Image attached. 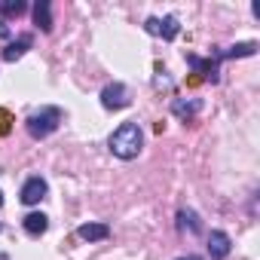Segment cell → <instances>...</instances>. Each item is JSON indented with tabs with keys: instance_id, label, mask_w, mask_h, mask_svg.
<instances>
[{
	"instance_id": "1",
	"label": "cell",
	"mask_w": 260,
	"mask_h": 260,
	"mask_svg": "<svg viewBox=\"0 0 260 260\" xmlns=\"http://www.w3.org/2000/svg\"><path fill=\"white\" fill-rule=\"evenodd\" d=\"M107 147H110V153H113L116 159H122V162L138 159L141 150H144V128H141L135 119L116 125L113 132H110V138H107Z\"/></svg>"
},
{
	"instance_id": "2",
	"label": "cell",
	"mask_w": 260,
	"mask_h": 260,
	"mask_svg": "<svg viewBox=\"0 0 260 260\" xmlns=\"http://www.w3.org/2000/svg\"><path fill=\"white\" fill-rule=\"evenodd\" d=\"M61 122H64V110H61L58 104H46V107L34 110V113L25 119V128H28V135H31L34 141H43V138H49V135L58 132Z\"/></svg>"
},
{
	"instance_id": "3",
	"label": "cell",
	"mask_w": 260,
	"mask_h": 260,
	"mask_svg": "<svg viewBox=\"0 0 260 260\" xmlns=\"http://www.w3.org/2000/svg\"><path fill=\"white\" fill-rule=\"evenodd\" d=\"M101 107L104 110H125L128 104H132V95H128V86L125 83H119V80H113V83H107L104 89H101Z\"/></svg>"
},
{
	"instance_id": "4",
	"label": "cell",
	"mask_w": 260,
	"mask_h": 260,
	"mask_svg": "<svg viewBox=\"0 0 260 260\" xmlns=\"http://www.w3.org/2000/svg\"><path fill=\"white\" fill-rule=\"evenodd\" d=\"M187 58V64L196 71V74H202V80H208V83H217L220 80V52H214V55H208V58H199L196 52H187L184 55Z\"/></svg>"
},
{
	"instance_id": "5",
	"label": "cell",
	"mask_w": 260,
	"mask_h": 260,
	"mask_svg": "<svg viewBox=\"0 0 260 260\" xmlns=\"http://www.w3.org/2000/svg\"><path fill=\"white\" fill-rule=\"evenodd\" d=\"M144 31H147L150 37H162L166 43H172V40L181 34V25H178V19H175V16H162V19L150 16V19L144 22Z\"/></svg>"
},
{
	"instance_id": "6",
	"label": "cell",
	"mask_w": 260,
	"mask_h": 260,
	"mask_svg": "<svg viewBox=\"0 0 260 260\" xmlns=\"http://www.w3.org/2000/svg\"><path fill=\"white\" fill-rule=\"evenodd\" d=\"M46 196H49V184H46V178H40V175H31V178L22 184V190H19L22 205H40Z\"/></svg>"
},
{
	"instance_id": "7",
	"label": "cell",
	"mask_w": 260,
	"mask_h": 260,
	"mask_svg": "<svg viewBox=\"0 0 260 260\" xmlns=\"http://www.w3.org/2000/svg\"><path fill=\"white\" fill-rule=\"evenodd\" d=\"M230 251H233V239H230V233H223V230H211V233H208V257H211V260H226Z\"/></svg>"
},
{
	"instance_id": "8",
	"label": "cell",
	"mask_w": 260,
	"mask_h": 260,
	"mask_svg": "<svg viewBox=\"0 0 260 260\" xmlns=\"http://www.w3.org/2000/svg\"><path fill=\"white\" fill-rule=\"evenodd\" d=\"M31 46H34V34H19L16 40H10V43L4 46V52H0V58L13 64V61H19V58H22V55H25V52H28Z\"/></svg>"
},
{
	"instance_id": "9",
	"label": "cell",
	"mask_w": 260,
	"mask_h": 260,
	"mask_svg": "<svg viewBox=\"0 0 260 260\" xmlns=\"http://www.w3.org/2000/svg\"><path fill=\"white\" fill-rule=\"evenodd\" d=\"M77 236H80L83 242H104V239H110V223H104V220L80 223V226H77Z\"/></svg>"
},
{
	"instance_id": "10",
	"label": "cell",
	"mask_w": 260,
	"mask_h": 260,
	"mask_svg": "<svg viewBox=\"0 0 260 260\" xmlns=\"http://www.w3.org/2000/svg\"><path fill=\"white\" fill-rule=\"evenodd\" d=\"M199 110H202V101L199 98H175L172 101V113L178 119H184V122H193L199 116Z\"/></svg>"
},
{
	"instance_id": "11",
	"label": "cell",
	"mask_w": 260,
	"mask_h": 260,
	"mask_svg": "<svg viewBox=\"0 0 260 260\" xmlns=\"http://www.w3.org/2000/svg\"><path fill=\"white\" fill-rule=\"evenodd\" d=\"M22 226H25V233H28L31 239H40V236L49 230V217H46L43 211H31V214L22 217Z\"/></svg>"
},
{
	"instance_id": "12",
	"label": "cell",
	"mask_w": 260,
	"mask_h": 260,
	"mask_svg": "<svg viewBox=\"0 0 260 260\" xmlns=\"http://www.w3.org/2000/svg\"><path fill=\"white\" fill-rule=\"evenodd\" d=\"M31 16H34V25L43 34L52 31V4H49V0H37V4L31 7Z\"/></svg>"
},
{
	"instance_id": "13",
	"label": "cell",
	"mask_w": 260,
	"mask_h": 260,
	"mask_svg": "<svg viewBox=\"0 0 260 260\" xmlns=\"http://www.w3.org/2000/svg\"><path fill=\"white\" fill-rule=\"evenodd\" d=\"M178 230H181V233L190 230L193 236H199V233H202V220H199V214L190 211V208H181V211H178Z\"/></svg>"
},
{
	"instance_id": "14",
	"label": "cell",
	"mask_w": 260,
	"mask_h": 260,
	"mask_svg": "<svg viewBox=\"0 0 260 260\" xmlns=\"http://www.w3.org/2000/svg\"><path fill=\"white\" fill-rule=\"evenodd\" d=\"M25 13H28L25 0H0V16H4V19H19Z\"/></svg>"
},
{
	"instance_id": "15",
	"label": "cell",
	"mask_w": 260,
	"mask_h": 260,
	"mask_svg": "<svg viewBox=\"0 0 260 260\" xmlns=\"http://www.w3.org/2000/svg\"><path fill=\"white\" fill-rule=\"evenodd\" d=\"M251 55H257V43H254V40L236 43V46H230L226 52H220V58H251Z\"/></svg>"
},
{
	"instance_id": "16",
	"label": "cell",
	"mask_w": 260,
	"mask_h": 260,
	"mask_svg": "<svg viewBox=\"0 0 260 260\" xmlns=\"http://www.w3.org/2000/svg\"><path fill=\"white\" fill-rule=\"evenodd\" d=\"M0 37H10V28H7V22H0Z\"/></svg>"
},
{
	"instance_id": "17",
	"label": "cell",
	"mask_w": 260,
	"mask_h": 260,
	"mask_svg": "<svg viewBox=\"0 0 260 260\" xmlns=\"http://www.w3.org/2000/svg\"><path fill=\"white\" fill-rule=\"evenodd\" d=\"M178 260H202L199 254H187V257H178Z\"/></svg>"
},
{
	"instance_id": "18",
	"label": "cell",
	"mask_w": 260,
	"mask_h": 260,
	"mask_svg": "<svg viewBox=\"0 0 260 260\" xmlns=\"http://www.w3.org/2000/svg\"><path fill=\"white\" fill-rule=\"evenodd\" d=\"M0 208H4V190H0Z\"/></svg>"
},
{
	"instance_id": "19",
	"label": "cell",
	"mask_w": 260,
	"mask_h": 260,
	"mask_svg": "<svg viewBox=\"0 0 260 260\" xmlns=\"http://www.w3.org/2000/svg\"><path fill=\"white\" fill-rule=\"evenodd\" d=\"M0 233H4V223H0Z\"/></svg>"
}]
</instances>
